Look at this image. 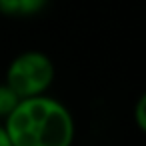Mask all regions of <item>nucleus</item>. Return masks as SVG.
I'll return each instance as SVG.
<instances>
[{
	"mask_svg": "<svg viewBox=\"0 0 146 146\" xmlns=\"http://www.w3.org/2000/svg\"><path fill=\"white\" fill-rule=\"evenodd\" d=\"M18 96L16 92L6 84V82H0V122H2L18 104Z\"/></svg>",
	"mask_w": 146,
	"mask_h": 146,
	"instance_id": "4",
	"label": "nucleus"
},
{
	"mask_svg": "<svg viewBox=\"0 0 146 146\" xmlns=\"http://www.w3.org/2000/svg\"><path fill=\"white\" fill-rule=\"evenodd\" d=\"M0 146H12V142L8 138V132H6V128H4L2 122H0Z\"/></svg>",
	"mask_w": 146,
	"mask_h": 146,
	"instance_id": "6",
	"label": "nucleus"
},
{
	"mask_svg": "<svg viewBox=\"0 0 146 146\" xmlns=\"http://www.w3.org/2000/svg\"><path fill=\"white\" fill-rule=\"evenodd\" d=\"M132 118H134L136 128H138L142 134H146V90L136 98L134 110H132Z\"/></svg>",
	"mask_w": 146,
	"mask_h": 146,
	"instance_id": "5",
	"label": "nucleus"
},
{
	"mask_svg": "<svg viewBox=\"0 0 146 146\" xmlns=\"http://www.w3.org/2000/svg\"><path fill=\"white\" fill-rule=\"evenodd\" d=\"M56 78L54 60L42 50H24L16 54L4 70V82L18 98L48 94Z\"/></svg>",
	"mask_w": 146,
	"mask_h": 146,
	"instance_id": "2",
	"label": "nucleus"
},
{
	"mask_svg": "<svg viewBox=\"0 0 146 146\" xmlns=\"http://www.w3.org/2000/svg\"><path fill=\"white\" fill-rule=\"evenodd\" d=\"M2 124L12 146H72L76 138L70 108L50 94L20 98Z\"/></svg>",
	"mask_w": 146,
	"mask_h": 146,
	"instance_id": "1",
	"label": "nucleus"
},
{
	"mask_svg": "<svg viewBox=\"0 0 146 146\" xmlns=\"http://www.w3.org/2000/svg\"><path fill=\"white\" fill-rule=\"evenodd\" d=\"M46 6H48V0H0V12L14 18L36 16Z\"/></svg>",
	"mask_w": 146,
	"mask_h": 146,
	"instance_id": "3",
	"label": "nucleus"
}]
</instances>
